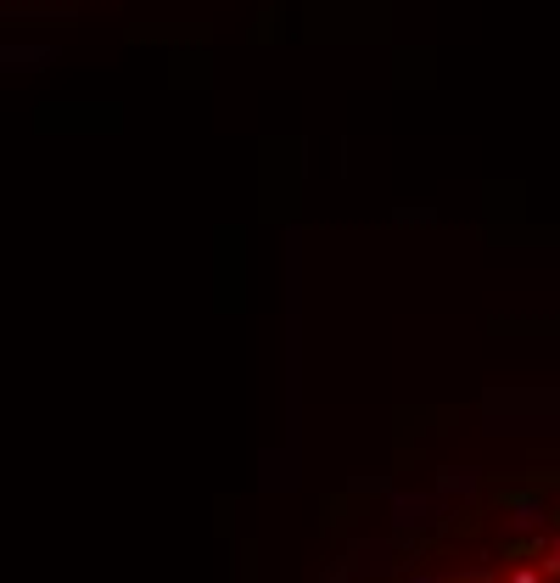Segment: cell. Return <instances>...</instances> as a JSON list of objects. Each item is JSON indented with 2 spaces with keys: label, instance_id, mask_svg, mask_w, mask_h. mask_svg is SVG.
Here are the masks:
<instances>
[{
  "label": "cell",
  "instance_id": "6",
  "mask_svg": "<svg viewBox=\"0 0 560 583\" xmlns=\"http://www.w3.org/2000/svg\"><path fill=\"white\" fill-rule=\"evenodd\" d=\"M510 583H544V567H516L510 572Z\"/></svg>",
  "mask_w": 560,
  "mask_h": 583
},
{
  "label": "cell",
  "instance_id": "8",
  "mask_svg": "<svg viewBox=\"0 0 560 583\" xmlns=\"http://www.w3.org/2000/svg\"><path fill=\"white\" fill-rule=\"evenodd\" d=\"M460 583H488V572H465V578Z\"/></svg>",
  "mask_w": 560,
  "mask_h": 583
},
{
  "label": "cell",
  "instance_id": "3",
  "mask_svg": "<svg viewBox=\"0 0 560 583\" xmlns=\"http://www.w3.org/2000/svg\"><path fill=\"white\" fill-rule=\"evenodd\" d=\"M476 488H482V477H476V471H465V466L437 471V494H443V499H471Z\"/></svg>",
  "mask_w": 560,
  "mask_h": 583
},
{
  "label": "cell",
  "instance_id": "7",
  "mask_svg": "<svg viewBox=\"0 0 560 583\" xmlns=\"http://www.w3.org/2000/svg\"><path fill=\"white\" fill-rule=\"evenodd\" d=\"M404 583H443V578H432V572H409Z\"/></svg>",
  "mask_w": 560,
  "mask_h": 583
},
{
  "label": "cell",
  "instance_id": "1",
  "mask_svg": "<svg viewBox=\"0 0 560 583\" xmlns=\"http://www.w3.org/2000/svg\"><path fill=\"white\" fill-rule=\"evenodd\" d=\"M437 522V499L432 494H392V527L398 533H415V527Z\"/></svg>",
  "mask_w": 560,
  "mask_h": 583
},
{
  "label": "cell",
  "instance_id": "4",
  "mask_svg": "<svg viewBox=\"0 0 560 583\" xmlns=\"http://www.w3.org/2000/svg\"><path fill=\"white\" fill-rule=\"evenodd\" d=\"M0 62H23V68H40V62H51V45H0Z\"/></svg>",
  "mask_w": 560,
  "mask_h": 583
},
{
  "label": "cell",
  "instance_id": "5",
  "mask_svg": "<svg viewBox=\"0 0 560 583\" xmlns=\"http://www.w3.org/2000/svg\"><path fill=\"white\" fill-rule=\"evenodd\" d=\"M538 567H544V578H560V533L544 544V561H538Z\"/></svg>",
  "mask_w": 560,
  "mask_h": 583
},
{
  "label": "cell",
  "instance_id": "2",
  "mask_svg": "<svg viewBox=\"0 0 560 583\" xmlns=\"http://www.w3.org/2000/svg\"><path fill=\"white\" fill-rule=\"evenodd\" d=\"M549 505L538 494H521V499H510V533H538V527L549 522Z\"/></svg>",
  "mask_w": 560,
  "mask_h": 583
}]
</instances>
